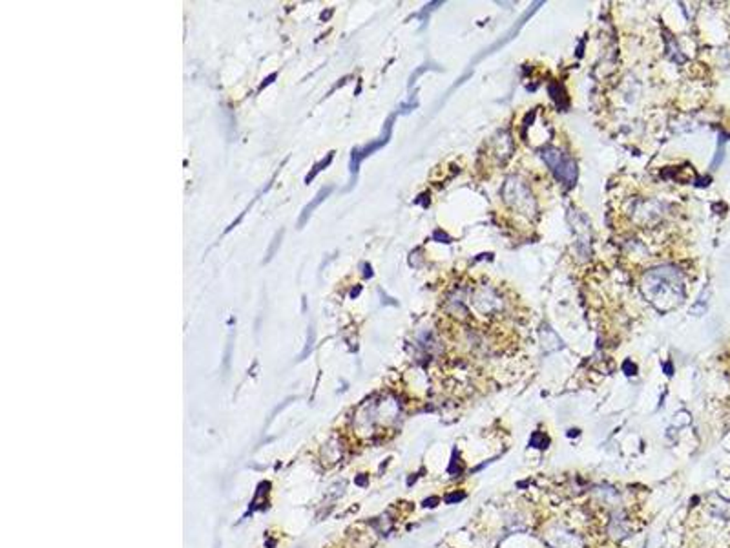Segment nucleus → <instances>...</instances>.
Here are the masks:
<instances>
[{
	"mask_svg": "<svg viewBox=\"0 0 730 548\" xmlns=\"http://www.w3.org/2000/svg\"><path fill=\"white\" fill-rule=\"evenodd\" d=\"M502 196H504L506 205L520 216L532 218L537 212V203H535L532 190L519 175H511L506 180L504 187H502Z\"/></svg>",
	"mask_w": 730,
	"mask_h": 548,
	"instance_id": "f03ea898",
	"label": "nucleus"
},
{
	"mask_svg": "<svg viewBox=\"0 0 730 548\" xmlns=\"http://www.w3.org/2000/svg\"><path fill=\"white\" fill-rule=\"evenodd\" d=\"M597 493L601 495V499L604 502H610V504H616L617 501H619V495H617L616 490H611V488H599Z\"/></svg>",
	"mask_w": 730,
	"mask_h": 548,
	"instance_id": "9d476101",
	"label": "nucleus"
},
{
	"mask_svg": "<svg viewBox=\"0 0 730 548\" xmlns=\"http://www.w3.org/2000/svg\"><path fill=\"white\" fill-rule=\"evenodd\" d=\"M529 444H532V446H535V448H546L548 437H544V435H542V433H539V432L533 433L532 439H529Z\"/></svg>",
	"mask_w": 730,
	"mask_h": 548,
	"instance_id": "9b49d317",
	"label": "nucleus"
},
{
	"mask_svg": "<svg viewBox=\"0 0 730 548\" xmlns=\"http://www.w3.org/2000/svg\"><path fill=\"white\" fill-rule=\"evenodd\" d=\"M542 159L550 166V171L553 172V175L560 183L568 185V187L575 183V180H577V166H575V161L568 154H565L559 148H546V150H542Z\"/></svg>",
	"mask_w": 730,
	"mask_h": 548,
	"instance_id": "7ed1b4c3",
	"label": "nucleus"
},
{
	"mask_svg": "<svg viewBox=\"0 0 730 548\" xmlns=\"http://www.w3.org/2000/svg\"><path fill=\"white\" fill-rule=\"evenodd\" d=\"M625 369H628V371H630V362H626ZM632 375H635V366H632Z\"/></svg>",
	"mask_w": 730,
	"mask_h": 548,
	"instance_id": "4468645a",
	"label": "nucleus"
},
{
	"mask_svg": "<svg viewBox=\"0 0 730 548\" xmlns=\"http://www.w3.org/2000/svg\"><path fill=\"white\" fill-rule=\"evenodd\" d=\"M331 161H332V152H331V154H327L325 159H323L322 163H318V165L314 166L313 171H311V174H309L307 178H305V183H311V181H313L314 178H316V175H318V172H322L323 168H325V166L329 165V163H331Z\"/></svg>",
	"mask_w": 730,
	"mask_h": 548,
	"instance_id": "1a4fd4ad",
	"label": "nucleus"
},
{
	"mask_svg": "<svg viewBox=\"0 0 730 548\" xmlns=\"http://www.w3.org/2000/svg\"><path fill=\"white\" fill-rule=\"evenodd\" d=\"M464 497H466L464 493H453V495H450V497H447L446 501L447 502H455V501H462V499H464Z\"/></svg>",
	"mask_w": 730,
	"mask_h": 548,
	"instance_id": "f8f14e48",
	"label": "nucleus"
},
{
	"mask_svg": "<svg viewBox=\"0 0 730 548\" xmlns=\"http://www.w3.org/2000/svg\"><path fill=\"white\" fill-rule=\"evenodd\" d=\"M542 539H544V543L550 548H584L583 537L562 528V526H550V528H546Z\"/></svg>",
	"mask_w": 730,
	"mask_h": 548,
	"instance_id": "39448f33",
	"label": "nucleus"
},
{
	"mask_svg": "<svg viewBox=\"0 0 730 548\" xmlns=\"http://www.w3.org/2000/svg\"><path fill=\"white\" fill-rule=\"evenodd\" d=\"M708 510H710V514H714L716 517H721V519H729L730 517V501L729 499H723L719 497V495H712L710 499H708Z\"/></svg>",
	"mask_w": 730,
	"mask_h": 548,
	"instance_id": "0eeeda50",
	"label": "nucleus"
},
{
	"mask_svg": "<svg viewBox=\"0 0 730 548\" xmlns=\"http://www.w3.org/2000/svg\"><path fill=\"white\" fill-rule=\"evenodd\" d=\"M644 298L661 313L674 311L684 300V278L670 265H663L648 271L641 280Z\"/></svg>",
	"mask_w": 730,
	"mask_h": 548,
	"instance_id": "f257e3e1",
	"label": "nucleus"
},
{
	"mask_svg": "<svg viewBox=\"0 0 730 548\" xmlns=\"http://www.w3.org/2000/svg\"><path fill=\"white\" fill-rule=\"evenodd\" d=\"M469 298H471L469 305H473L475 311H478L480 314H495L502 309L501 296L496 295L492 287H477L475 290H471Z\"/></svg>",
	"mask_w": 730,
	"mask_h": 548,
	"instance_id": "20e7f679",
	"label": "nucleus"
},
{
	"mask_svg": "<svg viewBox=\"0 0 730 548\" xmlns=\"http://www.w3.org/2000/svg\"><path fill=\"white\" fill-rule=\"evenodd\" d=\"M329 194H331V187H327V189L320 190V192H318V196H316V199H314V201L309 203L307 207L304 208V212H302V216H299V222H298V227H299V229H302V227L305 225V222H307L309 216H311V212H313L314 208H316L318 205H320V203L323 201V199H325V196H329Z\"/></svg>",
	"mask_w": 730,
	"mask_h": 548,
	"instance_id": "6e6552de",
	"label": "nucleus"
},
{
	"mask_svg": "<svg viewBox=\"0 0 730 548\" xmlns=\"http://www.w3.org/2000/svg\"><path fill=\"white\" fill-rule=\"evenodd\" d=\"M608 534H610L611 539H616V541H623V539H626L632 534L630 521L626 519L621 512L614 514V517H611L610 525H608Z\"/></svg>",
	"mask_w": 730,
	"mask_h": 548,
	"instance_id": "423d86ee",
	"label": "nucleus"
},
{
	"mask_svg": "<svg viewBox=\"0 0 730 548\" xmlns=\"http://www.w3.org/2000/svg\"><path fill=\"white\" fill-rule=\"evenodd\" d=\"M274 79H276V74L269 75V77H266V79H265V83H263V84H262V86H259V90H262V88H265V86H266V84H271V83H272V81H274Z\"/></svg>",
	"mask_w": 730,
	"mask_h": 548,
	"instance_id": "ddd939ff",
	"label": "nucleus"
}]
</instances>
